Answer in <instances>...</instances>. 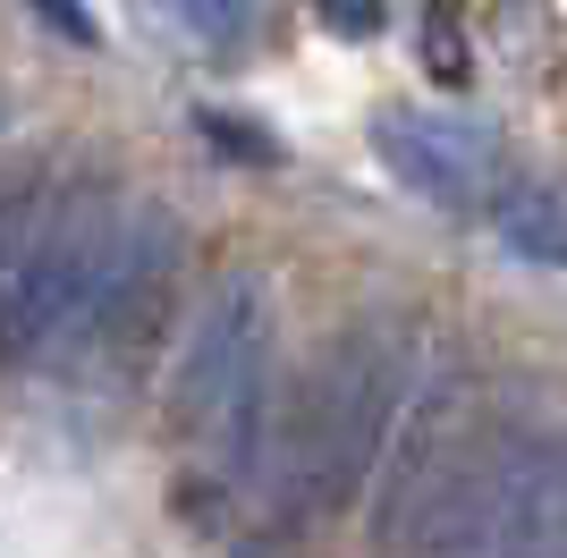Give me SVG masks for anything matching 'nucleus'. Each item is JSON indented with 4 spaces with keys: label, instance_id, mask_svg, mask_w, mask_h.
<instances>
[{
    "label": "nucleus",
    "instance_id": "obj_5",
    "mask_svg": "<svg viewBox=\"0 0 567 558\" xmlns=\"http://www.w3.org/2000/svg\"><path fill=\"white\" fill-rule=\"evenodd\" d=\"M373 153L390 162V178L406 195H432V204H492L508 186L499 136L457 118V111H390L373 127Z\"/></svg>",
    "mask_w": 567,
    "mask_h": 558
},
{
    "label": "nucleus",
    "instance_id": "obj_7",
    "mask_svg": "<svg viewBox=\"0 0 567 558\" xmlns=\"http://www.w3.org/2000/svg\"><path fill=\"white\" fill-rule=\"evenodd\" d=\"M195 34H213V43H237L246 25H255V0H169Z\"/></svg>",
    "mask_w": 567,
    "mask_h": 558
},
{
    "label": "nucleus",
    "instance_id": "obj_4",
    "mask_svg": "<svg viewBox=\"0 0 567 558\" xmlns=\"http://www.w3.org/2000/svg\"><path fill=\"white\" fill-rule=\"evenodd\" d=\"M280 313L262 279H220L195 304L178 372H169V406H178V448H187V490L195 508L220 516L262 483L271 457V423H280Z\"/></svg>",
    "mask_w": 567,
    "mask_h": 558
},
{
    "label": "nucleus",
    "instance_id": "obj_1",
    "mask_svg": "<svg viewBox=\"0 0 567 558\" xmlns=\"http://www.w3.org/2000/svg\"><path fill=\"white\" fill-rule=\"evenodd\" d=\"M390 465V558H567V423L543 406L424 397Z\"/></svg>",
    "mask_w": 567,
    "mask_h": 558
},
{
    "label": "nucleus",
    "instance_id": "obj_3",
    "mask_svg": "<svg viewBox=\"0 0 567 558\" xmlns=\"http://www.w3.org/2000/svg\"><path fill=\"white\" fill-rule=\"evenodd\" d=\"M424 406V348L406 330H339L306 364L297 406L271 423L262 457V516L297 534L313 516H339L373 465L399 457L406 423Z\"/></svg>",
    "mask_w": 567,
    "mask_h": 558
},
{
    "label": "nucleus",
    "instance_id": "obj_6",
    "mask_svg": "<svg viewBox=\"0 0 567 558\" xmlns=\"http://www.w3.org/2000/svg\"><path fill=\"white\" fill-rule=\"evenodd\" d=\"M483 211H492V237L517 262L567 271V178H508Z\"/></svg>",
    "mask_w": 567,
    "mask_h": 558
},
{
    "label": "nucleus",
    "instance_id": "obj_2",
    "mask_svg": "<svg viewBox=\"0 0 567 558\" xmlns=\"http://www.w3.org/2000/svg\"><path fill=\"white\" fill-rule=\"evenodd\" d=\"M169 220L111 186H69L0 220V355L51 364L85 355L162 297L169 279Z\"/></svg>",
    "mask_w": 567,
    "mask_h": 558
}]
</instances>
